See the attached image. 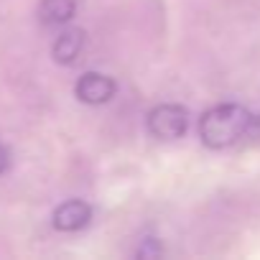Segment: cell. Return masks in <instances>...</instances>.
<instances>
[{
  "instance_id": "5b68a950",
  "label": "cell",
  "mask_w": 260,
  "mask_h": 260,
  "mask_svg": "<svg viewBox=\"0 0 260 260\" xmlns=\"http://www.w3.org/2000/svg\"><path fill=\"white\" fill-rule=\"evenodd\" d=\"M84 44H87V36H84L82 28H67V31H61V34L54 39V44H51V56H54L56 64L72 67V64L82 56Z\"/></svg>"
},
{
  "instance_id": "3957f363",
  "label": "cell",
  "mask_w": 260,
  "mask_h": 260,
  "mask_svg": "<svg viewBox=\"0 0 260 260\" xmlns=\"http://www.w3.org/2000/svg\"><path fill=\"white\" fill-rule=\"evenodd\" d=\"M115 92H117L115 79L100 72H84L74 84V94L84 105H105L115 97Z\"/></svg>"
},
{
  "instance_id": "6da1fadb",
  "label": "cell",
  "mask_w": 260,
  "mask_h": 260,
  "mask_svg": "<svg viewBox=\"0 0 260 260\" xmlns=\"http://www.w3.org/2000/svg\"><path fill=\"white\" fill-rule=\"evenodd\" d=\"M252 117L255 115L237 102L214 105L199 117V138L212 151L230 148V146L250 138Z\"/></svg>"
},
{
  "instance_id": "277c9868",
  "label": "cell",
  "mask_w": 260,
  "mask_h": 260,
  "mask_svg": "<svg viewBox=\"0 0 260 260\" xmlns=\"http://www.w3.org/2000/svg\"><path fill=\"white\" fill-rule=\"evenodd\" d=\"M89 219H92V207L82 199L61 202L51 214V224L59 232H79L89 224Z\"/></svg>"
},
{
  "instance_id": "ba28073f",
  "label": "cell",
  "mask_w": 260,
  "mask_h": 260,
  "mask_svg": "<svg viewBox=\"0 0 260 260\" xmlns=\"http://www.w3.org/2000/svg\"><path fill=\"white\" fill-rule=\"evenodd\" d=\"M250 138H252V141H257V138H260V115H255V117H252V125H250Z\"/></svg>"
},
{
  "instance_id": "8992f818",
  "label": "cell",
  "mask_w": 260,
  "mask_h": 260,
  "mask_svg": "<svg viewBox=\"0 0 260 260\" xmlns=\"http://www.w3.org/2000/svg\"><path fill=\"white\" fill-rule=\"evenodd\" d=\"M36 13H39V21L49 28L67 26L77 13V0H41Z\"/></svg>"
},
{
  "instance_id": "52a82bcc",
  "label": "cell",
  "mask_w": 260,
  "mask_h": 260,
  "mask_svg": "<svg viewBox=\"0 0 260 260\" xmlns=\"http://www.w3.org/2000/svg\"><path fill=\"white\" fill-rule=\"evenodd\" d=\"M8 166H11V151H8L3 143H0V176L8 171Z\"/></svg>"
},
{
  "instance_id": "7a4b0ae2",
  "label": "cell",
  "mask_w": 260,
  "mask_h": 260,
  "mask_svg": "<svg viewBox=\"0 0 260 260\" xmlns=\"http://www.w3.org/2000/svg\"><path fill=\"white\" fill-rule=\"evenodd\" d=\"M146 127H148V133L153 138H158V141L184 138V133L189 130V110L176 105V102L156 105L146 115Z\"/></svg>"
}]
</instances>
